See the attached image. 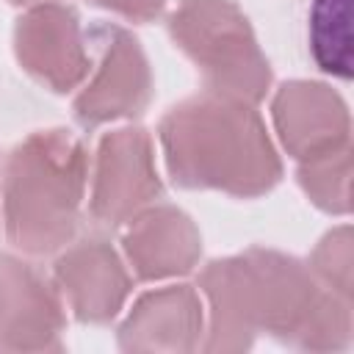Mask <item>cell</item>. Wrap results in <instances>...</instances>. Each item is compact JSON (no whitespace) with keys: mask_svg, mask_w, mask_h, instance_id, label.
I'll return each mask as SVG.
<instances>
[{"mask_svg":"<svg viewBox=\"0 0 354 354\" xmlns=\"http://www.w3.org/2000/svg\"><path fill=\"white\" fill-rule=\"evenodd\" d=\"M64 299L28 260L0 252V348L58 351L64 348Z\"/></svg>","mask_w":354,"mask_h":354,"instance_id":"8","label":"cell"},{"mask_svg":"<svg viewBox=\"0 0 354 354\" xmlns=\"http://www.w3.org/2000/svg\"><path fill=\"white\" fill-rule=\"evenodd\" d=\"M324 290L307 263L277 249L252 246L241 254L213 260L199 274L205 304L199 348L238 354L252 348L260 332L293 346Z\"/></svg>","mask_w":354,"mask_h":354,"instance_id":"2","label":"cell"},{"mask_svg":"<svg viewBox=\"0 0 354 354\" xmlns=\"http://www.w3.org/2000/svg\"><path fill=\"white\" fill-rule=\"evenodd\" d=\"M88 39L97 44V66L83 80L72 111L83 127L136 119L152 100V69L141 41L122 25L102 22Z\"/></svg>","mask_w":354,"mask_h":354,"instance_id":"5","label":"cell"},{"mask_svg":"<svg viewBox=\"0 0 354 354\" xmlns=\"http://www.w3.org/2000/svg\"><path fill=\"white\" fill-rule=\"evenodd\" d=\"M310 47H313L315 64L324 72L348 77V72H351L348 0H313Z\"/></svg>","mask_w":354,"mask_h":354,"instance_id":"14","label":"cell"},{"mask_svg":"<svg viewBox=\"0 0 354 354\" xmlns=\"http://www.w3.org/2000/svg\"><path fill=\"white\" fill-rule=\"evenodd\" d=\"M310 274L332 293L351 299V282H354V238L351 227L340 224L329 230L318 246L313 249L307 260Z\"/></svg>","mask_w":354,"mask_h":354,"instance_id":"15","label":"cell"},{"mask_svg":"<svg viewBox=\"0 0 354 354\" xmlns=\"http://www.w3.org/2000/svg\"><path fill=\"white\" fill-rule=\"evenodd\" d=\"M169 36L199 69L210 94L249 105L268 94L271 64L232 0H180L169 14Z\"/></svg>","mask_w":354,"mask_h":354,"instance_id":"4","label":"cell"},{"mask_svg":"<svg viewBox=\"0 0 354 354\" xmlns=\"http://www.w3.org/2000/svg\"><path fill=\"white\" fill-rule=\"evenodd\" d=\"M53 282L80 324L113 321L133 288L124 257L102 238L69 241L55 257Z\"/></svg>","mask_w":354,"mask_h":354,"instance_id":"9","label":"cell"},{"mask_svg":"<svg viewBox=\"0 0 354 354\" xmlns=\"http://www.w3.org/2000/svg\"><path fill=\"white\" fill-rule=\"evenodd\" d=\"M205 335V304L191 285H166L141 293L124 321L116 343L138 354H185L199 348Z\"/></svg>","mask_w":354,"mask_h":354,"instance_id":"11","label":"cell"},{"mask_svg":"<svg viewBox=\"0 0 354 354\" xmlns=\"http://www.w3.org/2000/svg\"><path fill=\"white\" fill-rule=\"evenodd\" d=\"M88 183V155L64 127L22 138L3 169V227L30 257L61 252L77 230Z\"/></svg>","mask_w":354,"mask_h":354,"instance_id":"3","label":"cell"},{"mask_svg":"<svg viewBox=\"0 0 354 354\" xmlns=\"http://www.w3.org/2000/svg\"><path fill=\"white\" fill-rule=\"evenodd\" d=\"M88 36L75 8L64 3L28 6L14 25V53L19 66L55 94L83 86L91 72Z\"/></svg>","mask_w":354,"mask_h":354,"instance_id":"7","label":"cell"},{"mask_svg":"<svg viewBox=\"0 0 354 354\" xmlns=\"http://www.w3.org/2000/svg\"><path fill=\"white\" fill-rule=\"evenodd\" d=\"M14 6H39V3H58V0H8Z\"/></svg>","mask_w":354,"mask_h":354,"instance_id":"17","label":"cell"},{"mask_svg":"<svg viewBox=\"0 0 354 354\" xmlns=\"http://www.w3.org/2000/svg\"><path fill=\"white\" fill-rule=\"evenodd\" d=\"M88 3L97 8L113 11L130 22H152L155 17L163 14L169 0H88Z\"/></svg>","mask_w":354,"mask_h":354,"instance_id":"16","label":"cell"},{"mask_svg":"<svg viewBox=\"0 0 354 354\" xmlns=\"http://www.w3.org/2000/svg\"><path fill=\"white\" fill-rule=\"evenodd\" d=\"M271 119L282 149L296 160L351 144L348 105L329 83H282L271 100Z\"/></svg>","mask_w":354,"mask_h":354,"instance_id":"10","label":"cell"},{"mask_svg":"<svg viewBox=\"0 0 354 354\" xmlns=\"http://www.w3.org/2000/svg\"><path fill=\"white\" fill-rule=\"evenodd\" d=\"M163 163L174 185L257 199L282 180L279 152L254 105L196 94L169 108L158 124Z\"/></svg>","mask_w":354,"mask_h":354,"instance_id":"1","label":"cell"},{"mask_svg":"<svg viewBox=\"0 0 354 354\" xmlns=\"http://www.w3.org/2000/svg\"><path fill=\"white\" fill-rule=\"evenodd\" d=\"M160 191L155 147L144 127L127 124L100 138L88 191V213L97 224H127L144 207L155 205Z\"/></svg>","mask_w":354,"mask_h":354,"instance_id":"6","label":"cell"},{"mask_svg":"<svg viewBox=\"0 0 354 354\" xmlns=\"http://www.w3.org/2000/svg\"><path fill=\"white\" fill-rule=\"evenodd\" d=\"M299 185L304 196L329 216H348L351 210V144L318 152L299 160Z\"/></svg>","mask_w":354,"mask_h":354,"instance_id":"13","label":"cell"},{"mask_svg":"<svg viewBox=\"0 0 354 354\" xmlns=\"http://www.w3.org/2000/svg\"><path fill=\"white\" fill-rule=\"evenodd\" d=\"M122 257L141 282L174 279L196 268L202 235L185 210L155 202L127 221Z\"/></svg>","mask_w":354,"mask_h":354,"instance_id":"12","label":"cell"}]
</instances>
